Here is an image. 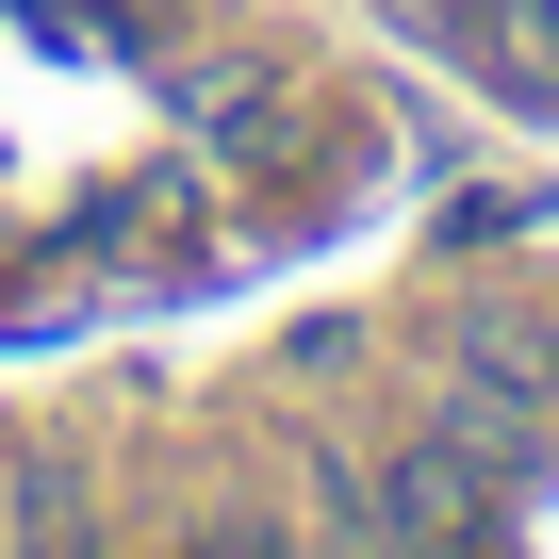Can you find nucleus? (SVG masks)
<instances>
[{
    "label": "nucleus",
    "mask_w": 559,
    "mask_h": 559,
    "mask_svg": "<svg viewBox=\"0 0 559 559\" xmlns=\"http://www.w3.org/2000/svg\"><path fill=\"white\" fill-rule=\"evenodd\" d=\"M362 526H379V543H412V559H461V543L493 526V444H477V428L395 444V461L362 477Z\"/></svg>",
    "instance_id": "1"
},
{
    "label": "nucleus",
    "mask_w": 559,
    "mask_h": 559,
    "mask_svg": "<svg viewBox=\"0 0 559 559\" xmlns=\"http://www.w3.org/2000/svg\"><path fill=\"white\" fill-rule=\"evenodd\" d=\"M461 379H477V395H510V412H559V330H543L526 297H493V313L461 330Z\"/></svg>",
    "instance_id": "2"
}]
</instances>
